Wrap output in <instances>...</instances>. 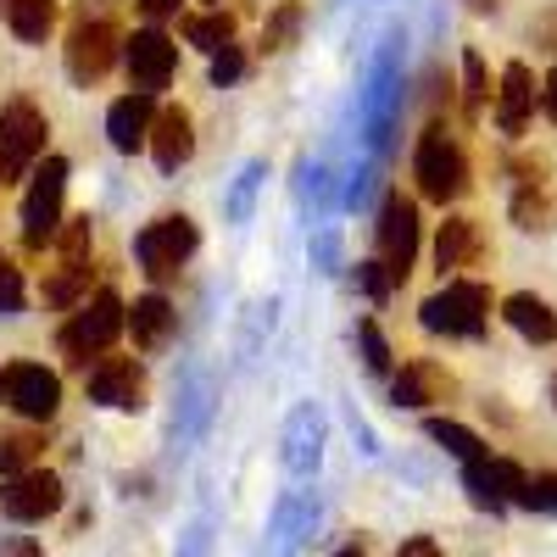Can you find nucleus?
<instances>
[{
    "instance_id": "obj_32",
    "label": "nucleus",
    "mask_w": 557,
    "mask_h": 557,
    "mask_svg": "<svg viewBox=\"0 0 557 557\" xmlns=\"http://www.w3.org/2000/svg\"><path fill=\"white\" fill-rule=\"evenodd\" d=\"M23 312V278H17V268H7L0 273V318H17Z\"/></svg>"
},
{
    "instance_id": "obj_36",
    "label": "nucleus",
    "mask_w": 557,
    "mask_h": 557,
    "mask_svg": "<svg viewBox=\"0 0 557 557\" xmlns=\"http://www.w3.org/2000/svg\"><path fill=\"white\" fill-rule=\"evenodd\" d=\"M396 557H441V546H435L430 535H412V541L396 546Z\"/></svg>"
},
{
    "instance_id": "obj_9",
    "label": "nucleus",
    "mask_w": 557,
    "mask_h": 557,
    "mask_svg": "<svg viewBox=\"0 0 557 557\" xmlns=\"http://www.w3.org/2000/svg\"><path fill=\"white\" fill-rule=\"evenodd\" d=\"M123 57H128V78L139 96H157V89H168L173 67H178V45L162 34V28H139L128 45H123Z\"/></svg>"
},
{
    "instance_id": "obj_20",
    "label": "nucleus",
    "mask_w": 557,
    "mask_h": 557,
    "mask_svg": "<svg viewBox=\"0 0 557 557\" xmlns=\"http://www.w3.org/2000/svg\"><path fill=\"white\" fill-rule=\"evenodd\" d=\"M502 318L513 323V330H519L524 341H535V346H552V341H557V312H552V307H546L541 296H530V290L507 296Z\"/></svg>"
},
{
    "instance_id": "obj_39",
    "label": "nucleus",
    "mask_w": 557,
    "mask_h": 557,
    "mask_svg": "<svg viewBox=\"0 0 557 557\" xmlns=\"http://www.w3.org/2000/svg\"><path fill=\"white\" fill-rule=\"evenodd\" d=\"M469 7H474V12H496V0H469Z\"/></svg>"
},
{
    "instance_id": "obj_30",
    "label": "nucleus",
    "mask_w": 557,
    "mask_h": 557,
    "mask_svg": "<svg viewBox=\"0 0 557 557\" xmlns=\"http://www.w3.org/2000/svg\"><path fill=\"white\" fill-rule=\"evenodd\" d=\"M524 507H541V513H557V474H535V480H524V496H519Z\"/></svg>"
},
{
    "instance_id": "obj_14",
    "label": "nucleus",
    "mask_w": 557,
    "mask_h": 557,
    "mask_svg": "<svg viewBox=\"0 0 557 557\" xmlns=\"http://www.w3.org/2000/svg\"><path fill=\"white\" fill-rule=\"evenodd\" d=\"M146 146H151V157H157L162 173H178L184 162H190V151H196V123H190V112H184V107H162Z\"/></svg>"
},
{
    "instance_id": "obj_21",
    "label": "nucleus",
    "mask_w": 557,
    "mask_h": 557,
    "mask_svg": "<svg viewBox=\"0 0 557 557\" xmlns=\"http://www.w3.org/2000/svg\"><path fill=\"white\" fill-rule=\"evenodd\" d=\"M128 330H134V346L157 351V346L168 341V330H173V307H168L162 296H139L134 312H128Z\"/></svg>"
},
{
    "instance_id": "obj_10",
    "label": "nucleus",
    "mask_w": 557,
    "mask_h": 557,
    "mask_svg": "<svg viewBox=\"0 0 557 557\" xmlns=\"http://www.w3.org/2000/svg\"><path fill=\"white\" fill-rule=\"evenodd\" d=\"M84 391H89V401H101V407L134 412L139 401H146V368H139L134 357H96Z\"/></svg>"
},
{
    "instance_id": "obj_24",
    "label": "nucleus",
    "mask_w": 557,
    "mask_h": 557,
    "mask_svg": "<svg viewBox=\"0 0 557 557\" xmlns=\"http://www.w3.org/2000/svg\"><path fill=\"white\" fill-rule=\"evenodd\" d=\"M430 441H441L451 457H462V462H480L485 457V441L474 435V430H462V424H451V418H430Z\"/></svg>"
},
{
    "instance_id": "obj_28",
    "label": "nucleus",
    "mask_w": 557,
    "mask_h": 557,
    "mask_svg": "<svg viewBox=\"0 0 557 557\" xmlns=\"http://www.w3.org/2000/svg\"><path fill=\"white\" fill-rule=\"evenodd\" d=\"M296 23H301V7H278V17H273L268 34H262V51H285L290 34H296Z\"/></svg>"
},
{
    "instance_id": "obj_13",
    "label": "nucleus",
    "mask_w": 557,
    "mask_h": 557,
    "mask_svg": "<svg viewBox=\"0 0 557 557\" xmlns=\"http://www.w3.org/2000/svg\"><path fill=\"white\" fill-rule=\"evenodd\" d=\"M396 45H401V39L385 45V57H380V67H374V84H368V101H362V112H368V139H374V146H391V123H396V101H401Z\"/></svg>"
},
{
    "instance_id": "obj_41",
    "label": "nucleus",
    "mask_w": 557,
    "mask_h": 557,
    "mask_svg": "<svg viewBox=\"0 0 557 557\" xmlns=\"http://www.w3.org/2000/svg\"><path fill=\"white\" fill-rule=\"evenodd\" d=\"M7 268H12V262H7V251H0V273H7Z\"/></svg>"
},
{
    "instance_id": "obj_43",
    "label": "nucleus",
    "mask_w": 557,
    "mask_h": 557,
    "mask_svg": "<svg viewBox=\"0 0 557 557\" xmlns=\"http://www.w3.org/2000/svg\"><path fill=\"white\" fill-rule=\"evenodd\" d=\"M552 401H557V380H552Z\"/></svg>"
},
{
    "instance_id": "obj_35",
    "label": "nucleus",
    "mask_w": 557,
    "mask_h": 557,
    "mask_svg": "<svg viewBox=\"0 0 557 557\" xmlns=\"http://www.w3.org/2000/svg\"><path fill=\"white\" fill-rule=\"evenodd\" d=\"M513 212H519V223H524V228H541L546 201H541V196H519V207H513Z\"/></svg>"
},
{
    "instance_id": "obj_1",
    "label": "nucleus",
    "mask_w": 557,
    "mask_h": 557,
    "mask_svg": "<svg viewBox=\"0 0 557 557\" xmlns=\"http://www.w3.org/2000/svg\"><path fill=\"white\" fill-rule=\"evenodd\" d=\"M430 335H451V341H474L491 318V290L480 278H446V285L418 307Z\"/></svg>"
},
{
    "instance_id": "obj_29",
    "label": "nucleus",
    "mask_w": 557,
    "mask_h": 557,
    "mask_svg": "<svg viewBox=\"0 0 557 557\" xmlns=\"http://www.w3.org/2000/svg\"><path fill=\"white\" fill-rule=\"evenodd\" d=\"M257 184H262V162H251L246 173H240V184H235V196H228V218H246L251 212V196H257Z\"/></svg>"
},
{
    "instance_id": "obj_23",
    "label": "nucleus",
    "mask_w": 557,
    "mask_h": 557,
    "mask_svg": "<svg viewBox=\"0 0 557 557\" xmlns=\"http://www.w3.org/2000/svg\"><path fill=\"white\" fill-rule=\"evenodd\" d=\"M89 296V257H62V268L45 278V301L51 307H73Z\"/></svg>"
},
{
    "instance_id": "obj_18",
    "label": "nucleus",
    "mask_w": 557,
    "mask_h": 557,
    "mask_svg": "<svg viewBox=\"0 0 557 557\" xmlns=\"http://www.w3.org/2000/svg\"><path fill=\"white\" fill-rule=\"evenodd\" d=\"M151 123H157V107H151V96H123L112 112H107V134H112V146L117 151H139L151 139Z\"/></svg>"
},
{
    "instance_id": "obj_38",
    "label": "nucleus",
    "mask_w": 557,
    "mask_h": 557,
    "mask_svg": "<svg viewBox=\"0 0 557 557\" xmlns=\"http://www.w3.org/2000/svg\"><path fill=\"white\" fill-rule=\"evenodd\" d=\"M546 112L557 117V67H552V78H546Z\"/></svg>"
},
{
    "instance_id": "obj_7",
    "label": "nucleus",
    "mask_w": 557,
    "mask_h": 557,
    "mask_svg": "<svg viewBox=\"0 0 557 557\" xmlns=\"http://www.w3.org/2000/svg\"><path fill=\"white\" fill-rule=\"evenodd\" d=\"M196 223L184 218V212H173V218H157V223H146L139 228V240H134V257H139V268H146L151 278H173L178 273V262L196 251Z\"/></svg>"
},
{
    "instance_id": "obj_40",
    "label": "nucleus",
    "mask_w": 557,
    "mask_h": 557,
    "mask_svg": "<svg viewBox=\"0 0 557 557\" xmlns=\"http://www.w3.org/2000/svg\"><path fill=\"white\" fill-rule=\"evenodd\" d=\"M335 557H368V552H362V546H341Z\"/></svg>"
},
{
    "instance_id": "obj_37",
    "label": "nucleus",
    "mask_w": 557,
    "mask_h": 557,
    "mask_svg": "<svg viewBox=\"0 0 557 557\" xmlns=\"http://www.w3.org/2000/svg\"><path fill=\"white\" fill-rule=\"evenodd\" d=\"M139 7H146V17H173L178 0H139Z\"/></svg>"
},
{
    "instance_id": "obj_34",
    "label": "nucleus",
    "mask_w": 557,
    "mask_h": 557,
    "mask_svg": "<svg viewBox=\"0 0 557 557\" xmlns=\"http://www.w3.org/2000/svg\"><path fill=\"white\" fill-rule=\"evenodd\" d=\"M357 285H362L368 296H385V290H391V273H385V262H357Z\"/></svg>"
},
{
    "instance_id": "obj_27",
    "label": "nucleus",
    "mask_w": 557,
    "mask_h": 557,
    "mask_svg": "<svg viewBox=\"0 0 557 557\" xmlns=\"http://www.w3.org/2000/svg\"><path fill=\"white\" fill-rule=\"evenodd\" d=\"M357 346H362V368H368V374H391V346H385L374 318H357Z\"/></svg>"
},
{
    "instance_id": "obj_6",
    "label": "nucleus",
    "mask_w": 557,
    "mask_h": 557,
    "mask_svg": "<svg viewBox=\"0 0 557 557\" xmlns=\"http://www.w3.org/2000/svg\"><path fill=\"white\" fill-rule=\"evenodd\" d=\"M62 196H67V162L62 157H45V168L34 173L28 196H23V240H28V251H39L45 240H57V228H62Z\"/></svg>"
},
{
    "instance_id": "obj_31",
    "label": "nucleus",
    "mask_w": 557,
    "mask_h": 557,
    "mask_svg": "<svg viewBox=\"0 0 557 557\" xmlns=\"http://www.w3.org/2000/svg\"><path fill=\"white\" fill-rule=\"evenodd\" d=\"M240 73H246V57H240V51H235V45H223V51H218V57H212V84H218V89H223V84H235V78H240Z\"/></svg>"
},
{
    "instance_id": "obj_3",
    "label": "nucleus",
    "mask_w": 557,
    "mask_h": 557,
    "mask_svg": "<svg viewBox=\"0 0 557 557\" xmlns=\"http://www.w3.org/2000/svg\"><path fill=\"white\" fill-rule=\"evenodd\" d=\"M45 134H51V123L28 96H12L0 107V184H12L34 168V157L45 151Z\"/></svg>"
},
{
    "instance_id": "obj_15",
    "label": "nucleus",
    "mask_w": 557,
    "mask_h": 557,
    "mask_svg": "<svg viewBox=\"0 0 557 557\" xmlns=\"http://www.w3.org/2000/svg\"><path fill=\"white\" fill-rule=\"evenodd\" d=\"M524 469L519 462H507V457H480L469 462V491L480 507H507V502H519L524 496Z\"/></svg>"
},
{
    "instance_id": "obj_42",
    "label": "nucleus",
    "mask_w": 557,
    "mask_h": 557,
    "mask_svg": "<svg viewBox=\"0 0 557 557\" xmlns=\"http://www.w3.org/2000/svg\"><path fill=\"white\" fill-rule=\"evenodd\" d=\"M0 396H7V374H0Z\"/></svg>"
},
{
    "instance_id": "obj_25",
    "label": "nucleus",
    "mask_w": 557,
    "mask_h": 557,
    "mask_svg": "<svg viewBox=\"0 0 557 557\" xmlns=\"http://www.w3.org/2000/svg\"><path fill=\"white\" fill-rule=\"evenodd\" d=\"M45 451V441L39 435H28V430H12V435H0V474H23V469H34V457Z\"/></svg>"
},
{
    "instance_id": "obj_33",
    "label": "nucleus",
    "mask_w": 557,
    "mask_h": 557,
    "mask_svg": "<svg viewBox=\"0 0 557 557\" xmlns=\"http://www.w3.org/2000/svg\"><path fill=\"white\" fill-rule=\"evenodd\" d=\"M462 73H469V107H480V101L491 96V84H485V62H480V51H469V57H462Z\"/></svg>"
},
{
    "instance_id": "obj_11",
    "label": "nucleus",
    "mask_w": 557,
    "mask_h": 557,
    "mask_svg": "<svg viewBox=\"0 0 557 557\" xmlns=\"http://www.w3.org/2000/svg\"><path fill=\"white\" fill-rule=\"evenodd\" d=\"M0 507H7V519H17V524H39L62 507V480L45 474V469H23L0 485Z\"/></svg>"
},
{
    "instance_id": "obj_2",
    "label": "nucleus",
    "mask_w": 557,
    "mask_h": 557,
    "mask_svg": "<svg viewBox=\"0 0 557 557\" xmlns=\"http://www.w3.org/2000/svg\"><path fill=\"white\" fill-rule=\"evenodd\" d=\"M412 178H418V190H424L430 201H441V207L469 190V162H462V146H457V139H451L441 123H430L424 139H418Z\"/></svg>"
},
{
    "instance_id": "obj_16",
    "label": "nucleus",
    "mask_w": 557,
    "mask_h": 557,
    "mask_svg": "<svg viewBox=\"0 0 557 557\" xmlns=\"http://www.w3.org/2000/svg\"><path fill=\"white\" fill-rule=\"evenodd\" d=\"M451 396V374L430 357H412L401 374L391 380V401L396 407H430V401H446Z\"/></svg>"
},
{
    "instance_id": "obj_12",
    "label": "nucleus",
    "mask_w": 557,
    "mask_h": 557,
    "mask_svg": "<svg viewBox=\"0 0 557 557\" xmlns=\"http://www.w3.org/2000/svg\"><path fill=\"white\" fill-rule=\"evenodd\" d=\"M7 401H12L23 418L45 424V418H57V407H62V380H57L45 362H12V368H7Z\"/></svg>"
},
{
    "instance_id": "obj_8",
    "label": "nucleus",
    "mask_w": 557,
    "mask_h": 557,
    "mask_svg": "<svg viewBox=\"0 0 557 557\" xmlns=\"http://www.w3.org/2000/svg\"><path fill=\"white\" fill-rule=\"evenodd\" d=\"M412 257H418V207L407 196H385L380 207V262L391 273V285L412 273Z\"/></svg>"
},
{
    "instance_id": "obj_17",
    "label": "nucleus",
    "mask_w": 557,
    "mask_h": 557,
    "mask_svg": "<svg viewBox=\"0 0 557 557\" xmlns=\"http://www.w3.org/2000/svg\"><path fill=\"white\" fill-rule=\"evenodd\" d=\"M530 112H535V78H530L524 62H507L502 89H496V128L502 134H524Z\"/></svg>"
},
{
    "instance_id": "obj_19",
    "label": "nucleus",
    "mask_w": 557,
    "mask_h": 557,
    "mask_svg": "<svg viewBox=\"0 0 557 557\" xmlns=\"http://www.w3.org/2000/svg\"><path fill=\"white\" fill-rule=\"evenodd\" d=\"M480 251H485V240H480V223H474V218H446V223H441V240H435V268H441V273L474 268Z\"/></svg>"
},
{
    "instance_id": "obj_26",
    "label": "nucleus",
    "mask_w": 557,
    "mask_h": 557,
    "mask_svg": "<svg viewBox=\"0 0 557 557\" xmlns=\"http://www.w3.org/2000/svg\"><path fill=\"white\" fill-rule=\"evenodd\" d=\"M184 39L201 45V51H223V45H235V17H223V12L190 17V23H184Z\"/></svg>"
},
{
    "instance_id": "obj_4",
    "label": "nucleus",
    "mask_w": 557,
    "mask_h": 557,
    "mask_svg": "<svg viewBox=\"0 0 557 557\" xmlns=\"http://www.w3.org/2000/svg\"><path fill=\"white\" fill-rule=\"evenodd\" d=\"M112 62H117V28H112V17L78 7L73 34H67V73H73V84H101L112 73Z\"/></svg>"
},
{
    "instance_id": "obj_22",
    "label": "nucleus",
    "mask_w": 557,
    "mask_h": 557,
    "mask_svg": "<svg viewBox=\"0 0 557 557\" xmlns=\"http://www.w3.org/2000/svg\"><path fill=\"white\" fill-rule=\"evenodd\" d=\"M7 23L23 45H45V34L57 23V0H7Z\"/></svg>"
},
{
    "instance_id": "obj_5",
    "label": "nucleus",
    "mask_w": 557,
    "mask_h": 557,
    "mask_svg": "<svg viewBox=\"0 0 557 557\" xmlns=\"http://www.w3.org/2000/svg\"><path fill=\"white\" fill-rule=\"evenodd\" d=\"M123 323H128L123 301H117L112 290H101L96 301H84V312H73V323L62 330V357L78 362V368H89V357H101V351L117 341Z\"/></svg>"
}]
</instances>
